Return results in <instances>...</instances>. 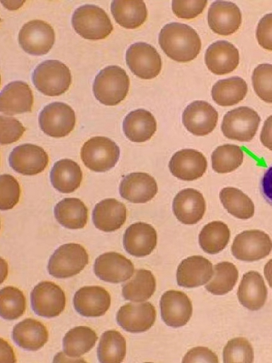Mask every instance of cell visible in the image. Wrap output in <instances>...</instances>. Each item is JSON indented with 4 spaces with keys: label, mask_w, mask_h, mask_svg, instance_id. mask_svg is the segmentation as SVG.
Returning <instances> with one entry per match:
<instances>
[{
    "label": "cell",
    "mask_w": 272,
    "mask_h": 363,
    "mask_svg": "<svg viewBox=\"0 0 272 363\" xmlns=\"http://www.w3.org/2000/svg\"><path fill=\"white\" fill-rule=\"evenodd\" d=\"M111 13L120 26L130 29L141 26L147 18L146 5L139 0H115L111 4Z\"/></svg>",
    "instance_id": "obj_33"
},
{
    "label": "cell",
    "mask_w": 272,
    "mask_h": 363,
    "mask_svg": "<svg viewBox=\"0 0 272 363\" xmlns=\"http://www.w3.org/2000/svg\"><path fill=\"white\" fill-rule=\"evenodd\" d=\"M157 320V311L150 302L129 303L120 308L116 315L118 324L130 333H142L152 327Z\"/></svg>",
    "instance_id": "obj_17"
},
{
    "label": "cell",
    "mask_w": 272,
    "mask_h": 363,
    "mask_svg": "<svg viewBox=\"0 0 272 363\" xmlns=\"http://www.w3.org/2000/svg\"><path fill=\"white\" fill-rule=\"evenodd\" d=\"M230 230L222 222H212L206 225L199 235V244L202 250L210 255L223 251L229 244Z\"/></svg>",
    "instance_id": "obj_37"
},
{
    "label": "cell",
    "mask_w": 272,
    "mask_h": 363,
    "mask_svg": "<svg viewBox=\"0 0 272 363\" xmlns=\"http://www.w3.org/2000/svg\"><path fill=\"white\" fill-rule=\"evenodd\" d=\"M260 123L261 118L254 109L237 108L224 116L222 131L230 140L250 142L255 137Z\"/></svg>",
    "instance_id": "obj_7"
},
{
    "label": "cell",
    "mask_w": 272,
    "mask_h": 363,
    "mask_svg": "<svg viewBox=\"0 0 272 363\" xmlns=\"http://www.w3.org/2000/svg\"><path fill=\"white\" fill-rule=\"evenodd\" d=\"M127 354L125 338L117 330H108L102 335L98 348V357L102 363L123 362Z\"/></svg>",
    "instance_id": "obj_38"
},
{
    "label": "cell",
    "mask_w": 272,
    "mask_h": 363,
    "mask_svg": "<svg viewBox=\"0 0 272 363\" xmlns=\"http://www.w3.org/2000/svg\"><path fill=\"white\" fill-rule=\"evenodd\" d=\"M18 41L26 52L36 56L44 55L50 51L55 44V31L45 21H31L21 29Z\"/></svg>",
    "instance_id": "obj_10"
},
{
    "label": "cell",
    "mask_w": 272,
    "mask_h": 363,
    "mask_svg": "<svg viewBox=\"0 0 272 363\" xmlns=\"http://www.w3.org/2000/svg\"><path fill=\"white\" fill-rule=\"evenodd\" d=\"M216 109L205 101H195L187 106L183 123L186 129L196 136H205L212 133L218 123Z\"/></svg>",
    "instance_id": "obj_15"
},
{
    "label": "cell",
    "mask_w": 272,
    "mask_h": 363,
    "mask_svg": "<svg viewBox=\"0 0 272 363\" xmlns=\"http://www.w3.org/2000/svg\"><path fill=\"white\" fill-rule=\"evenodd\" d=\"M205 60L210 72L217 75H225L237 69L239 63V54L232 43L218 41L208 48Z\"/></svg>",
    "instance_id": "obj_25"
},
{
    "label": "cell",
    "mask_w": 272,
    "mask_h": 363,
    "mask_svg": "<svg viewBox=\"0 0 272 363\" xmlns=\"http://www.w3.org/2000/svg\"><path fill=\"white\" fill-rule=\"evenodd\" d=\"M157 289V281L152 274L147 269L135 272L133 278L123 286V294L126 300L140 302L152 296Z\"/></svg>",
    "instance_id": "obj_36"
},
{
    "label": "cell",
    "mask_w": 272,
    "mask_h": 363,
    "mask_svg": "<svg viewBox=\"0 0 272 363\" xmlns=\"http://www.w3.org/2000/svg\"><path fill=\"white\" fill-rule=\"evenodd\" d=\"M1 315L7 320H15L21 318L26 308L24 294L18 289L7 286L1 290Z\"/></svg>",
    "instance_id": "obj_42"
},
{
    "label": "cell",
    "mask_w": 272,
    "mask_h": 363,
    "mask_svg": "<svg viewBox=\"0 0 272 363\" xmlns=\"http://www.w3.org/2000/svg\"><path fill=\"white\" fill-rule=\"evenodd\" d=\"M208 24L211 30L220 35L234 34L242 24V13L233 3L216 1L208 11Z\"/></svg>",
    "instance_id": "obj_20"
},
{
    "label": "cell",
    "mask_w": 272,
    "mask_h": 363,
    "mask_svg": "<svg viewBox=\"0 0 272 363\" xmlns=\"http://www.w3.org/2000/svg\"><path fill=\"white\" fill-rule=\"evenodd\" d=\"M243 150L236 145H224L218 147L211 156L212 167L220 174L230 173L236 170L244 162Z\"/></svg>",
    "instance_id": "obj_41"
},
{
    "label": "cell",
    "mask_w": 272,
    "mask_h": 363,
    "mask_svg": "<svg viewBox=\"0 0 272 363\" xmlns=\"http://www.w3.org/2000/svg\"><path fill=\"white\" fill-rule=\"evenodd\" d=\"M183 362H219L217 354L206 347H196L187 353Z\"/></svg>",
    "instance_id": "obj_49"
},
{
    "label": "cell",
    "mask_w": 272,
    "mask_h": 363,
    "mask_svg": "<svg viewBox=\"0 0 272 363\" xmlns=\"http://www.w3.org/2000/svg\"><path fill=\"white\" fill-rule=\"evenodd\" d=\"M169 166L171 174L178 179L193 181L203 177L206 172L208 162L199 151L184 149L175 153Z\"/></svg>",
    "instance_id": "obj_21"
},
{
    "label": "cell",
    "mask_w": 272,
    "mask_h": 363,
    "mask_svg": "<svg viewBox=\"0 0 272 363\" xmlns=\"http://www.w3.org/2000/svg\"><path fill=\"white\" fill-rule=\"evenodd\" d=\"M214 275L213 264L201 256L187 258L178 265L177 284L185 288H196L208 283Z\"/></svg>",
    "instance_id": "obj_24"
},
{
    "label": "cell",
    "mask_w": 272,
    "mask_h": 363,
    "mask_svg": "<svg viewBox=\"0 0 272 363\" xmlns=\"http://www.w3.org/2000/svg\"><path fill=\"white\" fill-rule=\"evenodd\" d=\"M213 279L206 285L205 289L215 295H225L231 291L238 279V270L231 262H221L215 265Z\"/></svg>",
    "instance_id": "obj_40"
},
{
    "label": "cell",
    "mask_w": 272,
    "mask_h": 363,
    "mask_svg": "<svg viewBox=\"0 0 272 363\" xmlns=\"http://www.w3.org/2000/svg\"><path fill=\"white\" fill-rule=\"evenodd\" d=\"M252 81L256 95L264 102L272 104V65L258 66L254 71Z\"/></svg>",
    "instance_id": "obj_44"
},
{
    "label": "cell",
    "mask_w": 272,
    "mask_h": 363,
    "mask_svg": "<svg viewBox=\"0 0 272 363\" xmlns=\"http://www.w3.org/2000/svg\"><path fill=\"white\" fill-rule=\"evenodd\" d=\"M83 178L79 165L71 160L56 162L50 172L52 186L60 193L71 194L78 189Z\"/></svg>",
    "instance_id": "obj_31"
},
{
    "label": "cell",
    "mask_w": 272,
    "mask_h": 363,
    "mask_svg": "<svg viewBox=\"0 0 272 363\" xmlns=\"http://www.w3.org/2000/svg\"><path fill=\"white\" fill-rule=\"evenodd\" d=\"M95 274L102 281L119 284L125 282L134 275L133 263L124 255L108 252L96 259L94 264Z\"/></svg>",
    "instance_id": "obj_14"
},
{
    "label": "cell",
    "mask_w": 272,
    "mask_h": 363,
    "mask_svg": "<svg viewBox=\"0 0 272 363\" xmlns=\"http://www.w3.org/2000/svg\"><path fill=\"white\" fill-rule=\"evenodd\" d=\"M208 4L206 0L201 1H172V11L179 18L193 19L200 15Z\"/></svg>",
    "instance_id": "obj_46"
},
{
    "label": "cell",
    "mask_w": 272,
    "mask_h": 363,
    "mask_svg": "<svg viewBox=\"0 0 272 363\" xmlns=\"http://www.w3.org/2000/svg\"><path fill=\"white\" fill-rule=\"evenodd\" d=\"M126 59L132 73L142 79H154L162 69L161 55L154 46L145 43L132 45L127 51Z\"/></svg>",
    "instance_id": "obj_9"
},
{
    "label": "cell",
    "mask_w": 272,
    "mask_h": 363,
    "mask_svg": "<svg viewBox=\"0 0 272 363\" xmlns=\"http://www.w3.org/2000/svg\"><path fill=\"white\" fill-rule=\"evenodd\" d=\"M130 80L125 70L110 66L105 68L96 77L94 92L102 104L114 106L127 97Z\"/></svg>",
    "instance_id": "obj_2"
},
{
    "label": "cell",
    "mask_w": 272,
    "mask_h": 363,
    "mask_svg": "<svg viewBox=\"0 0 272 363\" xmlns=\"http://www.w3.org/2000/svg\"><path fill=\"white\" fill-rule=\"evenodd\" d=\"M1 111L13 116L31 112L34 104L33 93L28 84L13 82L5 86L1 93Z\"/></svg>",
    "instance_id": "obj_26"
},
{
    "label": "cell",
    "mask_w": 272,
    "mask_h": 363,
    "mask_svg": "<svg viewBox=\"0 0 272 363\" xmlns=\"http://www.w3.org/2000/svg\"><path fill=\"white\" fill-rule=\"evenodd\" d=\"M123 130L126 137L135 143H144L152 138L157 130L155 117L144 109L130 112L125 118Z\"/></svg>",
    "instance_id": "obj_30"
},
{
    "label": "cell",
    "mask_w": 272,
    "mask_h": 363,
    "mask_svg": "<svg viewBox=\"0 0 272 363\" xmlns=\"http://www.w3.org/2000/svg\"><path fill=\"white\" fill-rule=\"evenodd\" d=\"M158 191L156 179L144 172L125 176L119 189L120 196L134 203H144L152 200Z\"/></svg>",
    "instance_id": "obj_18"
},
{
    "label": "cell",
    "mask_w": 272,
    "mask_h": 363,
    "mask_svg": "<svg viewBox=\"0 0 272 363\" xmlns=\"http://www.w3.org/2000/svg\"><path fill=\"white\" fill-rule=\"evenodd\" d=\"M159 41L165 54L180 63L192 62L201 50V40L196 30L180 23L166 25L159 34Z\"/></svg>",
    "instance_id": "obj_1"
},
{
    "label": "cell",
    "mask_w": 272,
    "mask_h": 363,
    "mask_svg": "<svg viewBox=\"0 0 272 363\" xmlns=\"http://www.w3.org/2000/svg\"><path fill=\"white\" fill-rule=\"evenodd\" d=\"M1 144L8 145L18 141L26 128L15 118L1 116Z\"/></svg>",
    "instance_id": "obj_47"
},
{
    "label": "cell",
    "mask_w": 272,
    "mask_h": 363,
    "mask_svg": "<svg viewBox=\"0 0 272 363\" xmlns=\"http://www.w3.org/2000/svg\"><path fill=\"white\" fill-rule=\"evenodd\" d=\"M11 168L23 175H35L42 172L49 164V157L41 147L26 143L15 147L9 157Z\"/></svg>",
    "instance_id": "obj_13"
},
{
    "label": "cell",
    "mask_w": 272,
    "mask_h": 363,
    "mask_svg": "<svg viewBox=\"0 0 272 363\" xmlns=\"http://www.w3.org/2000/svg\"><path fill=\"white\" fill-rule=\"evenodd\" d=\"M237 296L242 306L250 311H259L264 307L267 298V289L259 272L251 271L244 276Z\"/></svg>",
    "instance_id": "obj_29"
},
{
    "label": "cell",
    "mask_w": 272,
    "mask_h": 363,
    "mask_svg": "<svg viewBox=\"0 0 272 363\" xmlns=\"http://www.w3.org/2000/svg\"><path fill=\"white\" fill-rule=\"evenodd\" d=\"M81 157L90 170L105 172L113 168L118 162L120 148L110 138L94 137L82 146Z\"/></svg>",
    "instance_id": "obj_5"
},
{
    "label": "cell",
    "mask_w": 272,
    "mask_h": 363,
    "mask_svg": "<svg viewBox=\"0 0 272 363\" xmlns=\"http://www.w3.org/2000/svg\"><path fill=\"white\" fill-rule=\"evenodd\" d=\"M247 93V83L237 77L218 81L211 91L214 101L223 107L239 104L245 99Z\"/></svg>",
    "instance_id": "obj_34"
},
{
    "label": "cell",
    "mask_w": 272,
    "mask_h": 363,
    "mask_svg": "<svg viewBox=\"0 0 272 363\" xmlns=\"http://www.w3.org/2000/svg\"><path fill=\"white\" fill-rule=\"evenodd\" d=\"M110 302L109 293L101 286H84L76 292L74 298L76 312L87 318L104 315L110 307Z\"/></svg>",
    "instance_id": "obj_19"
},
{
    "label": "cell",
    "mask_w": 272,
    "mask_h": 363,
    "mask_svg": "<svg viewBox=\"0 0 272 363\" xmlns=\"http://www.w3.org/2000/svg\"><path fill=\"white\" fill-rule=\"evenodd\" d=\"M260 139L262 144L272 151V115L266 120Z\"/></svg>",
    "instance_id": "obj_51"
},
{
    "label": "cell",
    "mask_w": 272,
    "mask_h": 363,
    "mask_svg": "<svg viewBox=\"0 0 272 363\" xmlns=\"http://www.w3.org/2000/svg\"><path fill=\"white\" fill-rule=\"evenodd\" d=\"M54 214L57 223L68 229L84 228L88 220L86 206L75 198L60 201L54 208Z\"/></svg>",
    "instance_id": "obj_32"
},
{
    "label": "cell",
    "mask_w": 272,
    "mask_h": 363,
    "mask_svg": "<svg viewBox=\"0 0 272 363\" xmlns=\"http://www.w3.org/2000/svg\"><path fill=\"white\" fill-rule=\"evenodd\" d=\"M14 342L21 348L28 351H37L48 341L47 328L40 321L28 318L18 323L13 330Z\"/></svg>",
    "instance_id": "obj_28"
},
{
    "label": "cell",
    "mask_w": 272,
    "mask_h": 363,
    "mask_svg": "<svg viewBox=\"0 0 272 363\" xmlns=\"http://www.w3.org/2000/svg\"><path fill=\"white\" fill-rule=\"evenodd\" d=\"M224 207L232 216L247 220L254 217L255 206L252 200L244 192L235 188H225L220 193Z\"/></svg>",
    "instance_id": "obj_39"
},
{
    "label": "cell",
    "mask_w": 272,
    "mask_h": 363,
    "mask_svg": "<svg viewBox=\"0 0 272 363\" xmlns=\"http://www.w3.org/2000/svg\"><path fill=\"white\" fill-rule=\"evenodd\" d=\"M158 235L155 228L144 223L130 225L124 235V247L132 256L144 257L154 252L157 246Z\"/></svg>",
    "instance_id": "obj_23"
},
{
    "label": "cell",
    "mask_w": 272,
    "mask_h": 363,
    "mask_svg": "<svg viewBox=\"0 0 272 363\" xmlns=\"http://www.w3.org/2000/svg\"><path fill=\"white\" fill-rule=\"evenodd\" d=\"M128 218L126 206L114 199H105L98 203L94 211L95 226L104 232H114L122 228Z\"/></svg>",
    "instance_id": "obj_27"
},
{
    "label": "cell",
    "mask_w": 272,
    "mask_h": 363,
    "mask_svg": "<svg viewBox=\"0 0 272 363\" xmlns=\"http://www.w3.org/2000/svg\"><path fill=\"white\" fill-rule=\"evenodd\" d=\"M206 205L203 194L192 189L180 191L173 201L175 217L181 223L196 225L205 213Z\"/></svg>",
    "instance_id": "obj_22"
},
{
    "label": "cell",
    "mask_w": 272,
    "mask_h": 363,
    "mask_svg": "<svg viewBox=\"0 0 272 363\" xmlns=\"http://www.w3.org/2000/svg\"><path fill=\"white\" fill-rule=\"evenodd\" d=\"M89 263L86 250L77 244L60 247L51 256L47 265L50 275L56 279H69L78 275Z\"/></svg>",
    "instance_id": "obj_6"
},
{
    "label": "cell",
    "mask_w": 272,
    "mask_h": 363,
    "mask_svg": "<svg viewBox=\"0 0 272 363\" xmlns=\"http://www.w3.org/2000/svg\"><path fill=\"white\" fill-rule=\"evenodd\" d=\"M160 306L162 319L170 327L186 325L193 315L191 300L181 291L171 290L165 292L162 297Z\"/></svg>",
    "instance_id": "obj_16"
},
{
    "label": "cell",
    "mask_w": 272,
    "mask_h": 363,
    "mask_svg": "<svg viewBox=\"0 0 272 363\" xmlns=\"http://www.w3.org/2000/svg\"><path fill=\"white\" fill-rule=\"evenodd\" d=\"M76 118L73 108L64 103L55 102L45 106L39 117L40 127L52 138L68 136L74 129Z\"/></svg>",
    "instance_id": "obj_8"
},
{
    "label": "cell",
    "mask_w": 272,
    "mask_h": 363,
    "mask_svg": "<svg viewBox=\"0 0 272 363\" xmlns=\"http://www.w3.org/2000/svg\"><path fill=\"white\" fill-rule=\"evenodd\" d=\"M264 275L268 285L272 289V259H270L265 265Z\"/></svg>",
    "instance_id": "obj_52"
},
{
    "label": "cell",
    "mask_w": 272,
    "mask_h": 363,
    "mask_svg": "<svg viewBox=\"0 0 272 363\" xmlns=\"http://www.w3.org/2000/svg\"><path fill=\"white\" fill-rule=\"evenodd\" d=\"M33 81L36 88L47 96H59L69 89L72 77L64 63L56 60H46L35 69Z\"/></svg>",
    "instance_id": "obj_4"
},
{
    "label": "cell",
    "mask_w": 272,
    "mask_h": 363,
    "mask_svg": "<svg viewBox=\"0 0 272 363\" xmlns=\"http://www.w3.org/2000/svg\"><path fill=\"white\" fill-rule=\"evenodd\" d=\"M261 186L263 196L272 206V166L264 173Z\"/></svg>",
    "instance_id": "obj_50"
},
{
    "label": "cell",
    "mask_w": 272,
    "mask_h": 363,
    "mask_svg": "<svg viewBox=\"0 0 272 363\" xmlns=\"http://www.w3.org/2000/svg\"><path fill=\"white\" fill-rule=\"evenodd\" d=\"M256 38L263 48L272 51V13L264 16L256 29Z\"/></svg>",
    "instance_id": "obj_48"
},
{
    "label": "cell",
    "mask_w": 272,
    "mask_h": 363,
    "mask_svg": "<svg viewBox=\"0 0 272 363\" xmlns=\"http://www.w3.org/2000/svg\"><path fill=\"white\" fill-rule=\"evenodd\" d=\"M66 303L64 291L52 282H41L31 293L33 310L41 317L52 318L60 315L64 312Z\"/></svg>",
    "instance_id": "obj_12"
},
{
    "label": "cell",
    "mask_w": 272,
    "mask_h": 363,
    "mask_svg": "<svg viewBox=\"0 0 272 363\" xmlns=\"http://www.w3.org/2000/svg\"><path fill=\"white\" fill-rule=\"evenodd\" d=\"M98 338L92 328L86 326L70 330L63 340L64 353L71 358H78L92 350Z\"/></svg>",
    "instance_id": "obj_35"
},
{
    "label": "cell",
    "mask_w": 272,
    "mask_h": 363,
    "mask_svg": "<svg viewBox=\"0 0 272 363\" xmlns=\"http://www.w3.org/2000/svg\"><path fill=\"white\" fill-rule=\"evenodd\" d=\"M72 26L78 35L90 40H104L113 30L106 11L94 5L78 8L72 16Z\"/></svg>",
    "instance_id": "obj_3"
},
{
    "label": "cell",
    "mask_w": 272,
    "mask_h": 363,
    "mask_svg": "<svg viewBox=\"0 0 272 363\" xmlns=\"http://www.w3.org/2000/svg\"><path fill=\"white\" fill-rule=\"evenodd\" d=\"M272 250V240L266 233L247 230L241 233L234 240L232 246L233 256L241 261L255 262L266 257Z\"/></svg>",
    "instance_id": "obj_11"
},
{
    "label": "cell",
    "mask_w": 272,
    "mask_h": 363,
    "mask_svg": "<svg viewBox=\"0 0 272 363\" xmlns=\"http://www.w3.org/2000/svg\"><path fill=\"white\" fill-rule=\"evenodd\" d=\"M1 210H10L15 207L21 196V187L17 179L10 174L1 175Z\"/></svg>",
    "instance_id": "obj_45"
},
{
    "label": "cell",
    "mask_w": 272,
    "mask_h": 363,
    "mask_svg": "<svg viewBox=\"0 0 272 363\" xmlns=\"http://www.w3.org/2000/svg\"><path fill=\"white\" fill-rule=\"evenodd\" d=\"M254 352L250 342L245 338L230 340L224 349V362H254Z\"/></svg>",
    "instance_id": "obj_43"
}]
</instances>
